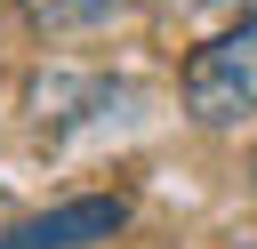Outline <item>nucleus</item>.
Segmentation results:
<instances>
[{
  "label": "nucleus",
  "instance_id": "nucleus-1",
  "mask_svg": "<svg viewBox=\"0 0 257 249\" xmlns=\"http://www.w3.org/2000/svg\"><path fill=\"white\" fill-rule=\"evenodd\" d=\"M185 112L201 129H233L241 112H257V16H241L233 32H217L209 48H193V64H185Z\"/></svg>",
  "mask_w": 257,
  "mask_h": 249
},
{
  "label": "nucleus",
  "instance_id": "nucleus-2",
  "mask_svg": "<svg viewBox=\"0 0 257 249\" xmlns=\"http://www.w3.org/2000/svg\"><path fill=\"white\" fill-rule=\"evenodd\" d=\"M128 225V201L120 193H80V201H56L24 225L0 233V249H88V241H112Z\"/></svg>",
  "mask_w": 257,
  "mask_h": 249
},
{
  "label": "nucleus",
  "instance_id": "nucleus-3",
  "mask_svg": "<svg viewBox=\"0 0 257 249\" xmlns=\"http://www.w3.org/2000/svg\"><path fill=\"white\" fill-rule=\"evenodd\" d=\"M120 0H24V16L40 32H80V24H104Z\"/></svg>",
  "mask_w": 257,
  "mask_h": 249
},
{
  "label": "nucleus",
  "instance_id": "nucleus-4",
  "mask_svg": "<svg viewBox=\"0 0 257 249\" xmlns=\"http://www.w3.org/2000/svg\"><path fill=\"white\" fill-rule=\"evenodd\" d=\"M241 249H257V241H241Z\"/></svg>",
  "mask_w": 257,
  "mask_h": 249
},
{
  "label": "nucleus",
  "instance_id": "nucleus-5",
  "mask_svg": "<svg viewBox=\"0 0 257 249\" xmlns=\"http://www.w3.org/2000/svg\"><path fill=\"white\" fill-rule=\"evenodd\" d=\"M249 16H257V0H249Z\"/></svg>",
  "mask_w": 257,
  "mask_h": 249
}]
</instances>
